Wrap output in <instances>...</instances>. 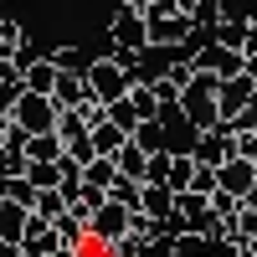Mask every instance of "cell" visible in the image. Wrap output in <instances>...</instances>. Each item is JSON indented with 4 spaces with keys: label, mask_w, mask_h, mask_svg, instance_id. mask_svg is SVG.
<instances>
[{
    "label": "cell",
    "mask_w": 257,
    "mask_h": 257,
    "mask_svg": "<svg viewBox=\"0 0 257 257\" xmlns=\"http://www.w3.org/2000/svg\"><path fill=\"white\" fill-rule=\"evenodd\" d=\"M128 139H134L144 155H165V123H160V118H144V123H139Z\"/></svg>",
    "instance_id": "cell-18"
},
{
    "label": "cell",
    "mask_w": 257,
    "mask_h": 257,
    "mask_svg": "<svg viewBox=\"0 0 257 257\" xmlns=\"http://www.w3.org/2000/svg\"><path fill=\"white\" fill-rule=\"evenodd\" d=\"M0 257H21V247L16 242H0Z\"/></svg>",
    "instance_id": "cell-32"
},
{
    "label": "cell",
    "mask_w": 257,
    "mask_h": 257,
    "mask_svg": "<svg viewBox=\"0 0 257 257\" xmlns=\"http://www.w3.org/2000/svg\"><path fill=\"white\" fill-rule=\"evenodd\" d=\"M57 77H62V67H57L52 57H31L26 67H21V88H26V93H47V98H52Z\"/></svg>",
    "instance_id": "cell-9"
},
{
    "label": "cell",
    "mask_w": 257,
    "mask_h": 257,
    "mask_svg": "<svg viewBox=\"0 0 257 257\" xmlns=\"http://www.w3.org/2000/svg\"><path fill=\"white\" fill-rule=\"evenodd\" d=\"M31 211H36V216H47V221H57L62 211H67V201H62V190L52 185V190H36V206H31Z\"/></svg>",
    "instance_id": "cell-25"
},
{
    "label": "cell",
    "mask_w": 257,
    "mask_h": 257,
    "mask_svg": "<svg viewBox=\"0 0 257 257\" xmlns=\"http://www.w3.org/2000/svg\"><path fill=\"white\" fill-rule=\"evenodd\" d=\"M242 206H252V211H257V185H252V190H247V196H242Z\"/></svg>",
    "instance_id": "cell-33"
},
{
    "label": "cell",
    "mask_w": 257,
    "mask_h": 257,
    "mask_svg": "<svg viewBox=\"0 0 257 257\" xmlns=\"http://www.w3.org/2000/svg\"><path fill=\"white\" fill-rule=\"evenodd\" d=\"M88 237H98V242H123L128 237V206H118V201H108L103 196V206L93 211V221H88Z\"/></svg>",
    "instance_id": "cell-6"
},
{
    "label": "cell",
    "mask_w": 257,
    "mask_h": 257,
    "mask_svg": "<svg viewBox=\"0 0 257 257\" xmlns=\"http://www.w3.org/2000/svg\"><path fill=\"white\" fill-rule=\"evenodd\" d=\"M108 41L123 47V52H144V47H149V21H144V6H139V0H123V6L113 11Z\"/></svg>",
    "instance_id": "cell-1"
},
{
    "label": "cell",
    "mask_w": 257,
    "mask_h": 257,
    "mask_svg": "<svg viewBox=\"0 0 257 257\" xmlns=\"http://www.w3.org/2000/svg\"><path fill=\"white\" fill-rule=\"evenodd\" d=\"M108 118H113V123L123 128V134H134V128L144 123V118H139V108H134V103H128V93H123L118 103H108Z\"/></svg>",
    "instance_id": "cell-22"
},
{
    "label": "cell",
    "mask_w": 257,
    "mask_h": 257,
    "mask_svg": "<svg viewBox=\"0 0 257 257\" xmlns=\"http://www.w3.org/2000/svg\"><path fill=\"white\" fill-rule=\"evenodd\" d=\"M26 221H31V211L26 206H16V201H0V242H16L26 237Z\"/></svg>",
    "instance_id": "cell-12"
},
{
    "label": "cell",
    "mask_w": 257,
    "mask_h": 257,
    "mask_svg": "<svg viewBox=\"0 0 257 257\" xmlns=\"http://www.w3.org/2000/svg\"><path fill=\"white\" fill-rule=\"evenodd\" d=\"M88 139H93V149H98V155H108V160H113L118 149H123V139H128V134H123L113 118H103V123H93V128H88Z\"/></svg>",
    "instance_id": "cell-14"
},
{
    "label": "cell",
    "mask_w": 257,
    "mask_h": 257,
    "mask_svg": "<svg viewBox=\"0 0 257 257\" xmlns=\"http://www.w3.org/2000/svg\"><path fill=\"white\" fill-rule=\"evenodd\" d=\"M252 98H257V77H252V72L221 77V93H216V103H221V123H226L231 113H242V108H247Z\"/></svg>",
    "instance_id": "cell-7"
},
{
    "label": "cell",
    "mask_w": 257,
    "mask_h": 257,
    "mask_svg": "<svg viewBox=\"0 0 257 257\" xmlns=\"http://www.w3.org/2000/svg\"><path fill=\"white\" fill-rule=\"evenodd\" d=\"M6 201H16V206L31 211V206H36V185H31L26 175H11V180H6Z\"/></svg>",
    "instance_id": "cell-26"
},
{
    "label": "cell",
    "mask_w": 257,
    "mask_h": 257,
    "mask_svg": "<svg viewBox=\"0 0 257 257\" xmlns=\"http://www.w3.org/2000/svg\"><path fill=\"white\" fill-rule=\"evenodd\" d=\"M118 180V165L108 160V155H98V160H88L82 165V185H98V190H108Z\"/></svg>",
    "instance_id": "cell-19"
},
{
    "label": "cell",
    "mask_w": 257,
    "mask_h": 257,
    "mask_svg": "<svg viewBox=\"0 0 257 257\" xmlns=\"http://www.w3.org/2000/svg\"><path fill=\"white\" fill-rule=\"evenodd\" d=\"M11 123H21L26 134H57V103L47 93H21L11 108Z\"/></svg>",
    "instance_id": "cell-3"
},
{
    "label": "cell",
    "mask_w": 257,
    "mask_h": 257,
    "mask_svg": "<svg viewBox=\"0 0 257 257\" xmlns=\"http://www.w3.org/2000/svg\"><path fill=\"white\" fill-rule=\"evenodd\" d=\"M113 165H118V175H128V180H144L149 175V155H144L134 139H123V149L113 155Z\"/></svg>",
    "instance_id": "cell-13"
},
{
    "label": "cell",
    "mask_w": 257,
    "mask_h": 257,
    "mask_svg": "<svg viewBox=\"0 0 257 257\" xmlns=\"http://www.w3.org/2000/svg\"><path fill=\"white\" fill-rule=\"evenodd\" d=\"M67 160H77V165H88V160H98V149H93V139H72V144H67Z\"/></svg>",
    "instance_id": "cell-31"
},
{
    "label": "cell",
    "mask_w": 257,
    "mask_h": 257,
    "mask_svg": "<svg viewBox=\"0 0 257 257\" xmlns=\"http://www.w3.org/2000/svg\"><path fill=\"white\" fill-rule=\"evenodd\" d=\"M190 67L211 72V77H237V72H247V57L231 52V47H221V41H206L201 52H190Z\"/></svg>",
    "instance_id": "cell-5"
},
{
    "label": "cell",
    "mask_w": 257,
    "mask_h": 257,
    "mask_svg": "<svg viewBox=\"0 0 257 257\" xmlns=\"http://www.w3.org/2000/svg\"><path fill=\"white\" fill-rule=\"evenodd\" d=\"M139 6H144V0H139Z\"/></svg>",
    "instance_id": "cell-37"
},
{
    "label": "cell",
    "mask_w": 257,
    "mask_h": 257,
    "mask_svg": "<svg viewBox=\"0 0 257 257\" xmlns=\"http://www.w3.org/2000/svg\"><path fill=\"white\" fill-rule=\"evenodd\" d=\"M139 185H144V180H128V175H118V180L108 185V201H118V206H128V211H139Z\"/></svg>",
    "instance_id": "cell-24"
},
{
    "label": "cell",
    "mask_w": 257,
    "mask_h": 257,
    "mask_svg": "<svg viewBox=\"0 0 257 257\" xmlns=\"http://www.w3.org/2000/svg\"><path fill=\"white\" fill-rule=\"evenodd\" d=\"M175 257H211V242L201 231H180L175 237Z\"/></svg>",
    "instance_id": "cell-27"
},
{
    "label": "cell",
    "mask_w": 257,
    "mask_h": 257,
    "mask_svg": "<svg viewBox=\"0 0 257 257\" xmlns=\"http://www.w3.org/2000/svg\"><path fill=\"white\" fill-rule=\"evenodd\" d=\"M196 6H201V0H180V11H185V16H190V11H196Z\"/></svg>",
    "instance_id": "cell-34"
},
{
    "label": "cell",
    "mask_w": 257,
    "mask_h": 257,
    "mask_svg": "<svg viewBox=\"0 0 257 257\" xmlns=\"http://www.w3.org/2000/svg\"><path fill=\"white\" fill-rule=\"evenodd\" d=\"M88 98H93V93H88V77H82V72H62V77H57V88H52L57 113H62V108H82Z\"/></svg>",
    "instance_id": "cell-10"
},
{
    "label": "cell",
    "mask_w": 257,
    "mask_h": 257,
    "mask_svg": "<svg viewBox=\"0 0 257 257\" xmlns=\"http://www.w3.org/2000/svg\"><path fill=\"white\" fill-rule=\"evenodd\" d=\"M139 211H144V216H155V221H165L170 211H175V190L160 185V180H144V185H139Z\"/></svg>",
    "instance_id": "cell-11"
},
{
    "label": "cell",
    "mask_w": 257,
    "mask_h": 257,
    "mask_svg": "<svg viewBox=\"0 0 257 257\" xmlns=\"http://www.w3.org/2000/svg\"><path fill=\"white\" fill-rule=\"evenodd\" d=\"M52 226H57L62 247H82V242H88V221H82V216H72V211H62V216H57Z\"/></svg>",
    "instance_id": "cell-20"
},
{
    "label": "cell",
    "mask_w": 257,
    "mask_h": 257,
    "mask_svg": "<svg viewBox=\"0 0 257 257\" xmlns=\"http://www.w3.org/2000/svg\"><path fill=\"white\" fill-rule=\"evenodd\" d=\"M26 160H62V139H57V134H31Z\"/></svg>",
    "instance_id": "cell-23"
},
{
    "label": "cell",
    "mask_w": 257,
    "mask_h": 257,
    "mask_svg": "<svg viewBox=\"0 0 257 257\" xmlns=\"http://www.w3.org/2000/svg\"><path fill=\"white\" fill-rule=\"evenodd\" d=\"M82 77H88V93H93L98 103H118L128 88H134V77L118 67V57H93Z\"/></svg>",
    "instance_id": "cell-2"
},
{
    "label": "cell",
    "mask_w": 257,
    "mask_h": 257,
    "mask_svg": "<svg viewBox=\"0 0 257 257\" xmlns=\"http://www.w3.org/2000/svg\"><path fill=\"white\" fill-rule=\"evenodd\" d=\"M247 257H257V237H252V242H247Z\"/></svg>",
    "instance_id": "cell-35"
},
{
    "label": "cell",
    "mask_w": 257,
    "mask_h": 257,
    "mask_svg": "<svg viewBox=\"0 0 257 257\" xmlns=\"http://www.w3.org/2000/svg\"><path fill=\"white\" fill-rule=\"evenodd\" d=\"M21 170H26V160H21V155H11V149L0 144V180H11V175H21Z\"/></svg>",
    "instance_id": "cell-30"
},
{
    "label": "cell",
    "mask_w": 257,
    "mask_h": 257,
    "mask_svg": "<svg viewBox=\"0 0 257 257\" xmlns=\"http://www.w3.org/2000/svg\"><path fill=\"white\" fill-rule=\"evenodd\" d=\"M57 139H62V149H67L72 139H88V118H82V108H62L57 113Z\"/></svg>",
    "instance_id": "cell-17"
},
{
    "label": "cell",
    "mask_w": 257,
    "mask_h": 257,
    "mask_svg": "<svg viewBox=\"0 0 257 257\" xmlns=\"http://www.w3.org/2000/svg\"><path fill=\"white\" fill-rule=\"evenodd\" d=\"M242 36H247V16H221L216 31H211V41H221L231 52H242Z\"/></svg>",
    "instance_id": "cell-16"
},
{
    "label": "cell",
    "mask_w": 257,
    "mask_h": 257,
    "mask_svg": "<svg viewBox=\"0 0 257 257\" xmlns=\"http://www.w3.org/2000/svg\"><path fill=\"white\" fill-rule=\"evenodd\" d=\"M190 160L196 165H226V160H237V134H231L226 123H216V128H201L196 134V149H190Z\"/></svg>",
    "instance_id": "cell-4"
},
{
    "label": "cell",
    "mask_w": 257,
    "mask_h": 257,
    "mask_svg": "<svg viewBox=\"0 0 257 257\" xmlns=\"http://www.w3.org/2000/svg\"><path fill=\"white\" fill-rule=\"evenodd\" d=\"M52 62H57L62 72H88V62H93V57H82L77 47H57V52H52Z\"/></svg>",
    "instance_id": "cell-28"
},
{
    "label": "cell",
    "mask_w": 257,
    "mask_h": 257,
    "mask_svg": "<svg viewBox=\"0 0 257 257\" xmlns=\"http://www.w3.org/2000/svg\"><path fill=\"white\" fill-rule=\"evenodd\" d=\"M36 190H52V185H62V165L57 160H26V170H21Z\"/></svg>",
    "instance_id": "cell-15"
},
{
    "label": "cell",
    "mask_w": 257,
    "mask_h": 257,
    "mask_svg": "<svg viewBox=\"0 0 257 257\" xmlns=\"http://www.w3.org/2000/svg\"><path fill=\"white\" fill-rule=\"evenodd\" d=\"M0 201H6V180H0Z\"/></svg>",
    "instance_id": "cell-36"
},
{
    "label": "cell",
    "mask_w": 257,
    "mask_h": 257,
    "mask_svg": "<svg viewBox=\"0 0 257 257\" xmlns=\"http://www.w3.org/2000/svg\"><path fill=\"white\" fill-rule=\"evenodd\" d=\"M216 180H221V190H226V196H247V190L257 185V160H226V165H216Z\"/></svg>",
    "instance_id": "cell-8"
},
{
    "label": "cell",
    "mask_w": 257,
    "mask_h": 257,
    "mask_svg": "<svg viewBox=\"0 0 257 257\" xmlns=\"http://www.w3.org/2000/svg\"><path fill=\"white\" fill-rule=\"evenodd\" d=\"M128 103L139 108V118H160V98H155L149 82H134V88H128Z\"/></svg>",
    "instance_id": "cell-21"
},
{
    "label": "cell",
    "mask_w": 257,
    "mask_h": 257,
    "mask_svg": "<svg viewBox=\"0 0 257 257\" xmlns=\"http://www.w3.org/2000/svg\"><path fill=\"white\" fill-rule=\"evenodd\" d=\"M149 88H155V98H160V108H175V103H180V82H170V77H155V82H149Z\"/></svg>",
    "instance_id": "cell-29"
}]
</instances>
